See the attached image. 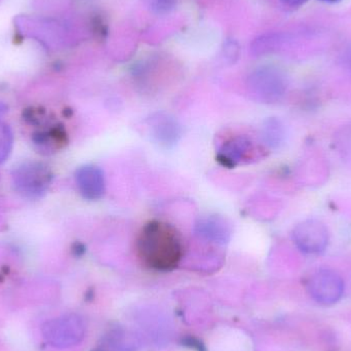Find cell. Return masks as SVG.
<instances>
[{"label":"cell","instance_id":"obj_1","mask_svg":"<svg viewBox=\"0 0 351 351\" xmlns=\"http://www.w3.org/2000/svg\"><path fill=\"white\" fill-rule=\"evenodd\" d=\"M142 259L158 270H170L181 260L183 247L177 231L160 222H152L143 229L138 243Z\"/></svg>","mask_w":351,"mask_h":351},{"label":"cell","instance_id":"obj_2","mask_svg":"<svg viewBox=\"0 0 351 351\" xmlns=\"http://www.w3.org/2000/svg\"><path fill=\"white\" fill-rule=\"evenodd\" d=\"M53 173L45 162L26 160L16 167L12 173L14 191L27 199L43 197L53 181Z\"/></svg>","mask_w":351,"mask_h":351},{"label":"cell","instance_id":"obj_3","mask_svg":"<svg viewBox=\"0 0 351 351\" xmlns=\"http://www.w3.org/2000/svg\"><path fill=\"white\" fill-rule=\"evenodd\" d=\"M16 28L25 36L36 39L49 49H57L68 41L69 30L64 23L38 16H18Z\"/></svg>","mask_w":351,"mask_h":351},{"label":"cell","instance_id":"obj_4","mask_svg":"<svg viewBox=\"0 0 351 351\" xmlns=\"http://www.w3.org/2000/svg\"><path fill=\"white\" fill-rule=\"evenodd\" d=\"M247 84L257 100L274 103L286 94L288 78L285 72L276 66H262L250 75Z\"/></svg>","mask_w":351,"mask_h":351},{"label":"cell","instance_id":"obj_5","mask_svg":"<svg viewBox=\"0 0 351 351\" xmlns=\"http://www.w3.org/2000/svg\"><path fill=\"white\" fill-rule=\"evenodd\" d=\"M43 339L53 348H64L80 341L82 336V322L74 315H64L43 324Z\"/></svg>","mask_w":351,"mask_h":351},{"label":"cell","instance_id":"obj_6","mask_svg":"<svg viewBox=\"0 0 351 351\" xmlns=\"http://www.w3.org/2000/svg\"><path fill=\"white\" fill-rule=\"evenodd\" d=\"M295 245L306 254H319L329 243L327 227L317 220H306L295 227L293 231Z\"/></svg>","mask_w":351,"mask_h":351},{"label":"cell","instance_id":"obj_7","mask_svg":"<svg viewBox=\"0 0 351 351\" xmlns=\"http://www.w3.org/2000/svg\"><path fill=\"white\" fill-rule=\"evenodd\" d=\"M75 182L82 197L98 200L105 193V178L103 171L93 165L80 167L75 173Z\"/></svg>","mask_w":351,"mask_h":351},{"label":"cell","instance_id":"obj_8","mask_svg":"<svg viewBox=\"0 0 351 351\" xmlns=\"http://www.w3.org/2000/svg\"><path fill=\"white\" fill-rule=\"evenodd\" d=\"M195 234L210 243L225 245L230 239L231 229L225 219L214 215L198 220L195 225Z\"/></svg>","mask_w":351,"mask_h":351},{"label":"cell","instance_id":"obj_9","mask_svg":"<svg viewBox=\"0 0 351 351\" xmlns=\"http://www.w3.org/2000/svg\"><path fill=\"white\" fill-rule=\"evenodd\" d=\"M149 125L152 137L160 145L166 146V147L175 145L181 136V129H180L177 121L174 117H171L170 115L164 114V113H158L152 117Z\"/></svg>","mask_w":351,"mask_h":351},{"label":"cell","instance_id":"obj_10","mask_svg":"<svg viewBox=\"0 0 351 351\" xmlns=\"http://www.w3.org/2000/svg\"><path fill=\"white\" fill-rule=\"evenodd\" d=\"M253 154V142L245 136L233 138L223 147V158L232 165L241 164L243 160H250Z\"/></svg>","mask_w":351,"mask_h":351},{"label":"cell","instance_id":"obj_11","mask_svg":"<svg viewBox=\"0 0 351 351\" xmlns=\"http://www.w3.org/2000/svg\"><path fill=\"white\" fill-rule=\"evenodd\" d=\"M286 40V34L282 33H267V34L261 35L252 43V53L257 57L269 55L278 51Z\"/></svg>","mask_w":351,"mask_h":351},{"label":"cell","instance_id":"obj_12","mask_svg":"<svg viewBox=\"0 0 351 351\" xmlns=\"http://www.w3.org/2000/svg\"><path fill=\"white\" fill-rule=\"evenodd\" d=\"M313 289L322 296L328 294H338L341 291L342 282L335 274L331 271H321L313 278Z\"/></svg>","mask_w":351,"mask_h":351},{"label":"cell","instance_id":"obj_13","mask_svg":"<svg viewBox=\"0 0 351 351\" xmlns=\"http://www.w3.org/2000/svg\"><path fill=\"white\" fill-rule=\"evenodd\" d=\"M263 140L265 144L270 147L276 148L282 144L284 140V129H282V123L278 119H268L264 125L263 129Z\"/></svg>","mask_w":351,"mask_h":351},{"label":"cell","instance_id":"obj_14","mask_svg":"<svg viewBox=\"0 0 351 351\" xmlns=\"http://www.w3.org/2000/svg\"><path fill=\"white\" fill-rule=\"evenodd\" d=\"M14 147V134L12 129L0 121V165L3 164L12 154Z\"/></svg>","mask_w":351,"mask_h":351},{"label":"cell","instance_id":"obj_15","mask_svg":"<svg viewBox=\"0 0 351 351\" xmlns=\"http://www.w3.org/2000/svg\"><path fill=\"white\" fill-rule=\"evenodd\" d=\"M148 4L154 14L162 16L174 10L177 5V0H148Z\"/></svg>","mask_w":351,"mask_h":351},{"label":"cell","instance_id":"obj_16","mask_svg":"<svg viewBox=\"0 0 351 351\" xmlns=\"http://www.w3.org/2000/svg\"><path fill=\"white\" fill-rule=\"evenodd\" d=\"M239 47L237 41L227 40L223 49V56L229 63H234L235 60L239 58Z\"/></svg>","mask_w":351,"mask_h":351},{"label":"cell","instance_id":"obj_17","mask_svg":"<svg viewBox=\"0 0 351 351\" xmlns=\"http://www.w3.org/2000/svg\"><path fill=\"white\" fill-rule=\"evenodd\" d=\"M280 1L290 8H300V6L304 5L308 0H280Z\"/></svg>","mask_w":351,"mask_h":351},{"label":"cell","instance_id":"obj_18","mask_svg":"<svg viewBox=\"0 0 351 351\" xmlns=\"http://www.w3.org/2000/svg\"><path fill=\"white\" fill-rule=\"evenodd\" d=\"M6 111H8V106L4 103L0 102V117L5 114Z\"/></svg>","mask_w":351,"mask_h":351},{"label":"cell","instance_id":"obj_19","mask_svg":"<svg viewBox=\"0 0 351 351\" xmlns=\"http://www.w3.org/2000/svg\"><path fill=\"white\" fill-rule=\"evenodd\" d=\"M321 1L326 2V3H337L341 0H321Z\"/></svg>","mask_w":351,"mask_h":351}]
</instances>
